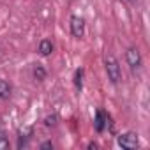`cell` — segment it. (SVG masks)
<instances>
[{
	"label": "cell",
	"instance_id": "cell-3",
	"mask_svg": "<svg viewBox=\"0 0 150 150\" xmlns=\"http://www.w3.org/2000/svg\"><path fill=\"white\" fill-rule=\"evenodd\" d=\"M125 60H127V64L132 71L139 69L141 67V53L138 51V48H129L125 51Z\"/></svg>",
	"mask_w": 150,
	"mask_h": 150
},
{
	"label": "cell",
	"instance_id": "cell-9",
	"mask_svg": "<svg viewBox=\"0 0 150 150\" xmlns=\"http://www.w3.org/2000/svg\"><path fill=\"white\" fill-rule=\"evenodd\" d=\"M34 76H35V80H39V81H42L44 78H46V69L42 67V65H35L34 67Z\"/></svg>",
	"mask_w": 150,
	"mask_h": 150
},
{
	"label": "cell",
	"instance_id": "cell-5",
	"mask_svg": "<svg viewBox=\"0 0 150 150\" xmlns=\"http://www.w3.org/2000/svg\"><path fill=\"white\" fill-rule=\"evenodd\" d=\"M108 115L103 111V110H99L97 113H96V118H94V129L97 131V132H103L104 129H106V125H108Z\"/></svg>",
	"mask_w": 150,
	"mask_h": 150
},
{
	"label": "cell",
	"instance_id": "cell-11",
	"mask_svg": "<svg viewBox=\"0 0 150 150\" xmlns=\"http://www.w3.org/2000/svg\"><path fill=\"white\" fill-rule=\"evenodd\" d=\"M11 146V143H9V138L0 131V150H7Z\"/></svg>",
	"mask_w": 150,
	"mask_h": 150
},
{
	"label": "cell",
	"instance_id": "cell-15",
	"mask_svg": "<svg viewBox=\"0 0 150 150\" xmlns=\"http://www.w3.org/2000/svg\"><path fill=\"white\" fill-rule=\"evenodd\" d=\"M129 2H136V0H129Z\"/></svg>",
	"mask_w": 150,
	"mask_h": 150
},
{
	"label": "cell",
	"instance_id": "cell-10",
	"mask_svg": "<svg viewBox=\"0 0 150 150\" xmlns=\"http://www.w3.org/2000/svg\"><path fill=\"white\" fill-rule=\"evenodd\" d=\"M74 85H76L78 90L83 88V69H78L76 74H74Z\"/></svg>",
	"mask_w": 150,
	"mask_h": 150
},
{
	"label": "cell",
	"instance_id": "cell-6",
	"mask_svg": "<svg viewBox=\"0 0 150 150\" xmlns=\"http://www.w3.org/2000/svg\"><path fill=\"white\" fill-rule=\"evenodd\" d=\"M32 127H23V129H20V132H18V148H23V146H27V143H28V139L32 138Z\"/></svg>",
	"mask_w": 150,
	"mask_h": 150
},
{
	"label": "cell",
	"instance_id": "cell-4",
	"mask_svg": "<svg viewBox=\"0 0 150 150\" xmlns=\"http://www.w3.org/2000/svg\"><path fill=\"white\" fill-rule=\"evenodd\" d=\"M71 34L74 37L81 39L83 34H85V20L81 16H72L71 18Z\"/></svg>",
	"mask_w": 150,
	"mask_h": 150
},
{
	"label": "cell",
	"instance_id": "cell-14",
	"mask_svg": "<svg viewBox=\"0 0 150 150\" xmlns=\"http://www.w3.org/2000/svg\"><path fill=\"white\" fill-rule=\"evenodd\" d=\"M88 148H97V143H88Z\"/></svg>",
	"mask_w": 150,
	"mask_h": 150
},
{
	"label": "cell",
	"instance_id": "cell-2",
	"mask_svg": "<svg viewBox=\"0 0 150 150\" xmlns=\"http://www.w3.org/2000/svg\"><path fill=\"white\" fill-rule=\"evenodd\" d=\"M118 145L125 150H134L139 146V139H138V134L136 132H124L118 136Z\"/></svg>",
	"mask_w": 150,
	"mask_h": 150
},
{
	"label": "cell",
	"instance_id": "cell-8",
	"mask_svg": "<svg viewBox=\"0 0 150 150\" xmlns=\"http://www.w3.org/2000/svg\"><path fill=\"white\" fill-rule=\"evenodd\" d=\"M11 94H13L11 85L7 81H4V80H0V99H9Z\"/></svg>",
	"mask_w": 150,
	"mask_h": 150
},
{
	"label": "cell",
	"instance_id": "cell-1",
	"mask_svg": "<svg viewBox=\"0 0 150 150\" xmlns=\"http://www.w3.org/2000/svg\"><path fill=\"white\" fill-rule=\"evenodd\" d=\"M104 67H106V74H108V80L117 85L122 80V71H120V64L113 55H108L104 60Z\"/></svg>",
	"mask_w": 150,
	"mask_h": 150
},
{
	"label": "cell",
	"instance_id": "cell-13",
	"mask_svg": "<svg viewBox=\"0 0 150 150\" xmlns=\"http://www.w3.org/2000/svg\"><path fill=\"white\" fill-rule=\"evenodd\" d=\"M41 148H53V143H51V141H46V143H41Z\"/></svg>",
	"mask_w": 150,
	"mask_h": 150
},
{
	"label": "cell",
	"instance_id": "cell-7",
	"mask_svg": "<svg viewBox=\"0 0 150 150\" xmlns=\"http://www.w3.org/2000/svg\"><path fill=\"white\" fill-rule=\"evenodd\" d=\"M39 53H41L42 57L51 55V53H53V42H51L50 39H42V41L39 42Z\"/></svg>",
	"mask_w": 150,
	"mask_h": 150
},
{
	"label": "cell",
	"instance_id": "cell-12",
	"mask_svg": "<svg viewBox=\"0 0 150 150\" xmlns=\"http://www.w3.org/2000/svg\"><path fill=\"white\" fill-rule=\"evenodd\" d=\"M44 124H46L48 127L57 125V115H50V117H46V118H44Z\"/></svg>",
	"mask_w": 150,
	"mask_h": 150
}]
</instances>
